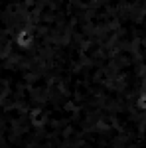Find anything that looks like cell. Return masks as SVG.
I'll return each mask as SVG.
<instances>
[{
    "label": "cell",
    "instance_id": "obj_2",
    "mask_svg": "<svg viewBox=\"0 0 146 148\" xmlns=\"http://www.w3.org/2000/svg\"><path fill=\"white\" fill-rule=\"evenodd\" d=\"M134 107H136V111L146 113V89H142V91L134 97Z\"/></svg>",
    "mask_w": 146,
    "mask_h": 148
},
{
    "label": "cell",
    "instance_id": "obj_1",
    "mask_svg": "<svg viewBox=\"0 0 146 148\" xmlns=\"http://www.w3.org/2000/svg\"><path fill=\"white\" fill-rule=\"evenodd\" d=\"M36 44V30L32 26H20L14 32V46L18 49H30Z\"/></svg>",
    "mask_w": 146,
    "mask_h": 148
}]
</instances>
